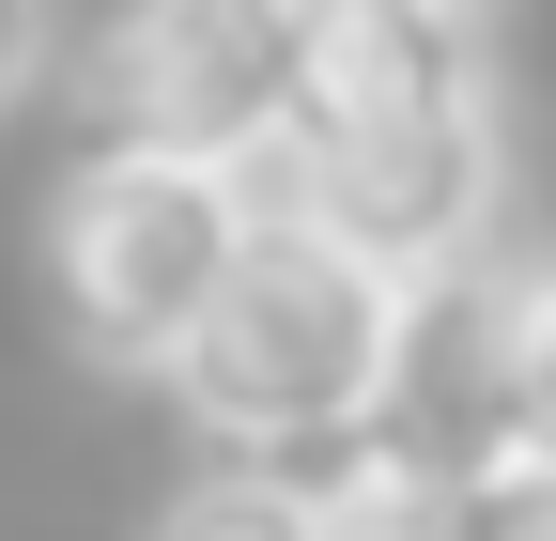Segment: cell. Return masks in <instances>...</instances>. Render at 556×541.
Wrapping results in <instances>:
<instances>
[{
    "label": "cell",
    "mask_w": 556,
    "mask_h": 541,
    "mask_svg": "<svg viewBox=\"0 0 556 541\" xmlns=\"http://www.w3.org/2000/svg\"><path fill=\"white\" fill-rule=\"evenodd\" d=\"M263 186L387 248L402 279L495 263V93H479L464 0H309L294 124H278Z\"/></svg>",
    "instance_id": "obj_1"
},
{
    "label": "cell",
    "mask_w": 556,
    "mask_h": 541,
    "mask_svg": "<svg viewBox=\"0 0 556 541\" xmlns=\"http://www.w3.org/2000/svg\"><path fill=\"white\" fill-rule=\"evenodd\" d=\"M402 325H417V279H402V263L356 248V232H325V217H294V201L263 186V232L232 248L201 341L170 356V402H186L232 464L278 480V464L340 449V433L402 387Z\"/></svg>",
    "instance_id": "obj_2"
},
{
    "label": "cell",
    "mask_w": 556,
    "mask_h": 541,
    "mask_svg": "<svg viewBox=\"0 0 556 541\" xmlns=\"http://www.w3.org/2000/svg\"><path fill=\"white\" fill-rule=\"evenodd\" d=\"M263 232V171H201V155H124L93 140L47 186V310L62 341L109 372H170L217 310L232 248Z\"/></svg>",
    "instance_id": "obj_3"
},
{
    "label": "cell",
    "mask_w": 556,
    "mask_h": 541,
    "mask_svg": "<svg viewBox=\"0 0 556 541\" xmlns=\"http://www.w3.org/2000/svg\"><path fill=\"white\" fill-rule=\"evenodd\" d=\"M294 62H309V0H124L93 47V140L263 171L294 124Z\"/></svg>",
    "instance_id": "obj_4"
},
{
    "label": "cell",
    "mask_w": 556,
    "mask_h": 541,
    "mask_svg": "<svg viewBox=\"0 0 556 541\" xmlns=\"http://www.w3.org/2000/svg\"><path fill=\"white\" fill-rule=\"evenodd\" d=\"M155 541H340L294 480H263V464H232V480H201L186 511H155Z\"/></svg>",
    "instance_id": "obj_5"
},
{
    "label": "cell",
    "mask_w": 556,
    "mask_h": 541,
    "mask_svg": "<svg viewBox=\"0 0 556 541\" xmlns=\"http://www.w3.org/2000/svg\"><path fill=\"white\" fill-rule=\"evenodd\" d=\"M433 541H556V449H495V464L448 495Z\"/></svg>",
    "instance_id": "obj_6"
},
{
    "label": "cell",
    "mask_w": 556,
    "mask_h": 541,
    "mask_svg": "<svg viewBox=\"0 0 556 541\" xmlns=\"http://www.w3.org/2000/svg\"><path fill=\"white\" fill-rule=\"evenodd\" d=\"M510 449H556V263H510Z\"/></svg>",
    "instance_id": "obj_7"
},
{
    "label": "cell",
    "mask_w": 556,
    "mask_h": 541,
    "mask_svg": "<svg viewBox=\"0 0 556 541\" xmlns=\"http://www.w3.org/2000/svg\"><path fill=\"white\" fill-rule=\"evenodd\" d=\"M31 47H47V0H0V109L31 93Z\"/></svg>",
    "instance_id": "obj_8"
}]
</instances>
